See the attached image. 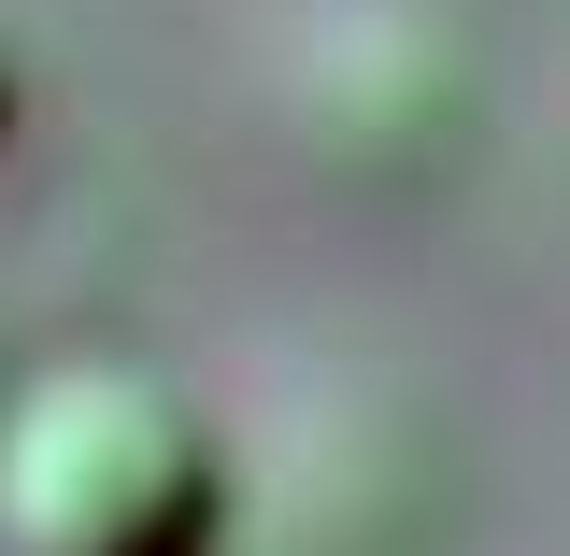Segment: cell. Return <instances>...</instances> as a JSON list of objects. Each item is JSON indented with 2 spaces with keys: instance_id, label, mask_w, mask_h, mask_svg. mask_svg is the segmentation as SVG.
<instances>
[{
  "instance_id": "obj_2",
  "label": "cell",
  "mask_w": 570,
  "mask_h": 556,
  "mask_svg": "<svg viewBox=\"0 0 570 556\" xmlns=\"http://www.w3.org/2000/svg\"><path fill=\"white\" fill-rule=\"evenodd\" d=\"M0 129H14V43H0Z\"/></svg>"
},
{
  "instance_id": "obj_1",
  "label": "cell",
  "mask_w": 570,
  "mask_h": 556,
  "mask_svg": "<svg viewBox=\"0 0 570 556\" xmlns=\"http://www.w3.org/2000/svg\"><path fill=\"white\" fill-rule=\"evenodd\" d=\"M228 471L157 371H29L0 400V556H214Z\"/></svg>"
}]
</instances>
